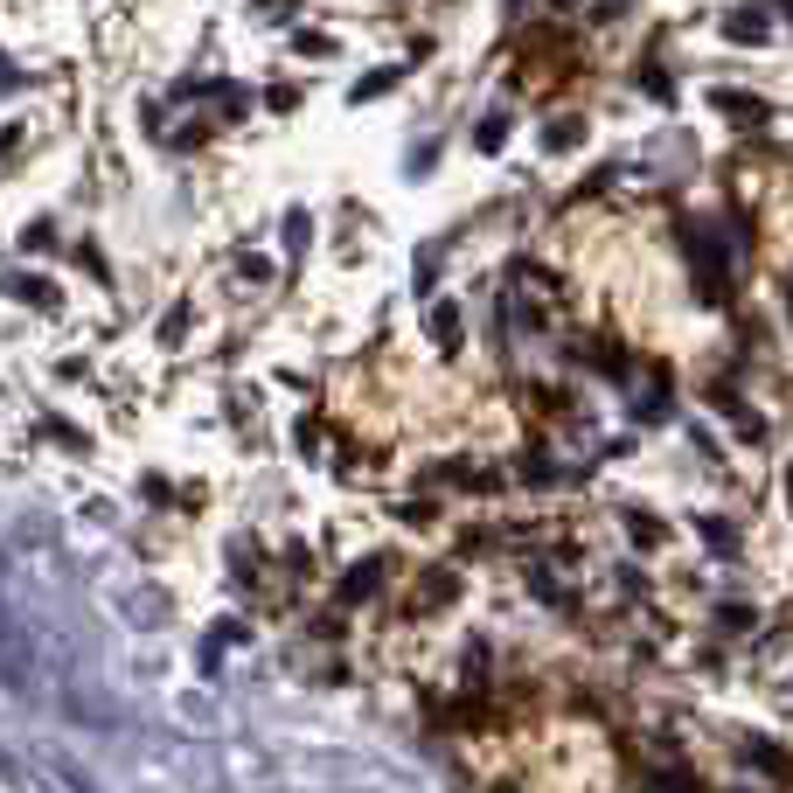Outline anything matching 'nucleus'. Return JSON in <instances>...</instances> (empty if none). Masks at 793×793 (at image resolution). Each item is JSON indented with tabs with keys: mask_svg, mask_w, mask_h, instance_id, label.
I'll use <instances>...</instances> for the list:
<instances>
[{
	"mask_svg": "<svg viewBox=\"0 0 793 793\" xmlns=\"http://www.w3.org/2000/svg\"><path fill=\"white\" fill-rule=\"evenodd\" d=\"M307 230H314V223H307V209H293V216H286V251H293V258L307 251Z\"/></svg>",
	"mask_w": 793,
	"mask_h": 793,
	"instance_id": "9b49d317",
	"label": "nucleus"
},
{
	"mask_svg": "<svg viewBox=\"0 0 793 793\" xmlns=\"http://www.w3.org/2000/svg\"><path fill=\"white\" fill-rule=\"evenodd\" d=\"M425 327H432V341H446V348H453V341H460V314H453V307H446V300H439V307H432V314H425Z\"/></svg>",
	"mask_w": 793,
	"mask_h": 793,
	"instance_id": "39448f33",
	"label": "nucleus"
},
{
	"mask_svg": "<svg viewBox=\"0 0 793 793\" xmlns=\"http://www.w3.org/2000/svg\"><path fill=\"white\" fill-rule=\"evenodd\" d=\"M376 578H383V557H362V564L341 578V599H348V606H362V599L376 592Z\"/></svg>",
	"mask_w": 793,
	"mask_h": 793,
	"instance_id": "f257e3e1",
	"label": "nucleus"
},
{
	"mask_svg": "<svg viewBox=\"0 0 793 793\" xmlns=\"http://www.w3.org/2000/svg\"><path fill=\"white\" fill-rule=\"evenodd\" d=\"M710 105H717V112H731V119H745V126H759V119H766V105H759V98H745V91H710Z\"/></svg>",
	"mask_w": 793,
	"mask_h": 793,
	"instance_id": "7ed1b4c3",
	"label": "nucleus"
},
{
	"mask_svg": "<svg viewBox=\"0 0 793 793\" xmlns=\"http://www.w3.org/2000/svg\"><path fill=\"white\" fill-rule=\"evenodd\" d=\"M397 77H404V70H369V77H362V84H355V105H362V98H376V91H390V84H397Z\"/></svg>",
	"mask_w": 793,
	"mask_h": 793,
	"instance_id": "1a4fd4ad",
	"label": "nucleus"
},
{
	"mask_svg": "<svg viewBox=\"0 0 793 793\" xmlns=\"http://www.w3.org/2000/svg\"><path fill=\"white\" fill-rule=\"evenodd\" d=\"M703 543H710L717 557H738V536H731V522H717V515L703 522Z\"/></svg>",
	"mask_w": 793,
	"mask_h": 793,
	"instance_id": "0eeeda50",
	"label": "nucleus"
},
{
	"mask_svg": "<svg viewBox=\"0 0 793 793\" xmlns=\"http://www.w3.org/2000/svg\"><path fill=\"white\" fill-rule=\"evenodd\" d=\"M724 35H731V42H766V7H738V14L724 21Z\"/></svg>",
	"mask_w": 793,
	"mask_h": 793,
	"instance_id": "f03ea898",
	"label": "nucleus"
},
{
	"mask_svg": "<svg viewBox=\"0 0 793 793\" xmlns=\"http://www.w3.org/2000/svg\"><path fill=\"white\" fill-rule=\"evenodd\" d=\"M501 140H508V112H487V119H480V154H494V147H501Z\"/></svg>",
	"mask_w": 793,
	"mask_h": 793,
	"instance_id": "6e6552de",
	"label": "nucleus"
},
{
	"mask_svg": "<svg viewBox=\"0 0 793 793\" xmlns=\"http://www.w3.org/2000/svg\"><path fill=\"white\" fill-rule=\"evenodd\" d=\"M543 147H557V154H564V147H578V119H557V126H543Z\"/></svg>",
	"mask_w": 793,
	"mask_h": 793,
	"instance_id": "9d476101",
	"label": "nucleus"
},
{
	"mask_svg": "<svg viewBox=\"0 0 793 793\" xmlns=\"http://www.w3.org/2000/svg\"><path fill=\"white\" fill-rule=\"evenodd\" d=\"M216 717H223V710H216L209 696H188V703H181V724H195V731H216Z\"/></svg>",
	"mask_w": 793,
	"mask_h": 793,
	"instance_id": "423d86ee",
	"label": "nucleus"
},
{
	"mask_svg": "<svg viewBox=\"0 0 793 793\" xmlns=\"http://www.w3.org/2000/svg\"><path fill=\"white\" fill-rule=\"evenodd\" d=\"M7 293H14V300H28V307H49V314H56V286H49V279L14 272V279H7Z\"/></svg>",
	"mask_w": 793,
	"mask_h": 793,
	"instance_id": "20e7f679",
	"label": "nucleus"
},
{
	"mask_svg": "<svg viewBox=\"0 0 793 793\" xmlns=\"http://www.w3.org/2000/svg\"><path fill=\"white\" fill-rule=\"evenodd\" d=\"M787 494H793V474H787Z\"/></svg>",
	"mask_w": 793,
	"mask_h": 793,
	"instance_id": "f8f14e48",
	"label": "nucleus"
}]
</instances>
